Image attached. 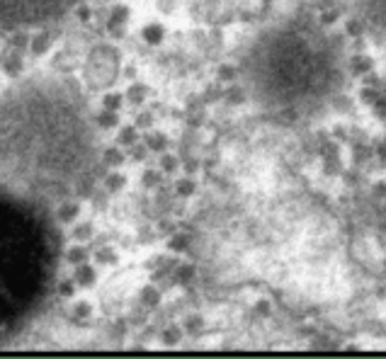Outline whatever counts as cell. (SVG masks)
Segmentation results:
<instances>
[{
    "label": "cell",
    "mask_w": 386,
    "mask_h": 359,
    "mask_svg": "<svg viewBox=\"0 0 386 359\" xmlns=\"http://www.w3.org/2000/svg\"><path fill=\"white\" fill-rule=\"evenodd\" d=\"M85 160V121L63 90L27 87L0 107V173L20 189L63 192Z\"/></svg>",
    "instance_id": "obj_1"
},
{
    "label": "cell",
    "mask_w": 386,
    "mask_h": 359,
    "mask_svg": "<svg viewBox=\"0 0 386 359\" xmlns=\"http://www.w3.org/2000/svg\"><path fill=\"white\" fill-rule=\"evenodd\" d=\"M245 80L263 109L304 114L320 107L340 83L338 44L311 20L277 22L250 46Z\"/></svg>",
    "instance_id": "obj_2"
},
{
    "label": "cell",
    "mask_w": 386,
    "mask_h": 359,
    "mask_svg": "<svg viewBox=\"0 0 386 359\" xmlns=\"http://www.w3.org/2000/svg\"><path fill=\"white\" fill-rule=\"evenodd\" d=\"M56 260L58 243L44 209L20 192L0 189V342L39 313Z\"/></svg>",
    "instance_id": "obj_3"
},
{
    "label": "cell",
    "mask_w": 386,
    "mask_h": 359,
    "mask_svg": "<svg viewBox=\"0 0 386 359\" xmlns=\"http://www.w3.org/2000/svg\"><path fill=\"white\" fill-rule=\"evenodd\" d=\"M76 0H0L3 24H39L61 17Z\"/></svg>",
    "instance_id": "obj_4"
},
{
    "label": "cell",
    "mask_w": 386,
    "mask_h": 359,
    "mask_svg": "<svg viewBox=\"0 0 386 359\" xmlns=\"http://www.w3.org/2000/svg\"><path fill=\"white\" fill-rule=\"evenodd\" d=\"M355 10L369 32L386 39V0H355Z\"/></svg>",
    "instance_id": "obj_5"
}]
</instances>
